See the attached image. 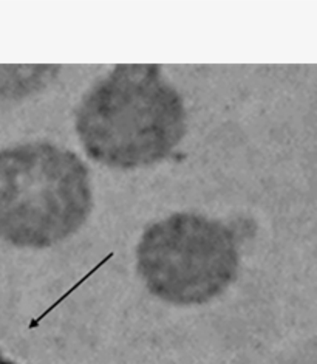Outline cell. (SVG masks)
Listing matches in <instances>:
<instances>
[{
	"label": "cell",
	"mask_w": 317,
	"mask_h": 364,
	"mask_svg": "<svg viewBox=\"0 0 317 364\" xmlns=\"http://www.w3.org/2000/svg\"><path fill=\"white\" fill-rule=\"evenodd\" d=\"M234 232L218 220L178 213L152 223L136 248L145 287L175 306L204 304L234 282L238 273Z\"/></svg>",
	"instance_id": "3957f363"
},
{
	"label": "cell",
	"mask_w": 317,
	"mask_h": 364,
	"mask_svg": "<svg viewBox=\"0 0 317 364\" xmlns=\"http://www.w3.org/2000/svg\"><path fill=\"white\" fill-rule=\"evenodd\" d=\"M186 132V109L158 65H116L76 112V134L90 157L135 169L169 157Z\"/></svg>",
	"instance_id": "6da1fadb"
},
{
	"label": "cell",
	"mask_w": 317,
	"mask_h": 364,
	"mask_svg": "<svg viewBox=\"0 0 317 364\" xmlns=\"http://www.w3.org/2000/svg\"><path fill=\"white\" fill-rule=\"evenodd\" d=\"M51 72L48 65H0V98L30 93L45 84Z\"/></svg>",
	"instance_id": "277c9868"
},
{
	"label": "cell",
	"mask_w": 317,
	"mask_h": 364,
	"mask_svg": "<svg viewBox=\"0 0 317 364\" xmlns=\"http://www.w3.org/2000/svg\"><path fill=\"white\" fill-rule=\"evenodd\" d=\"M93 206L87 164L51 143L0 151V240L17 248H48L68 239Z\"/></svg>",
	"instance_id": "7a4b0ae2"
}]
</instances>
